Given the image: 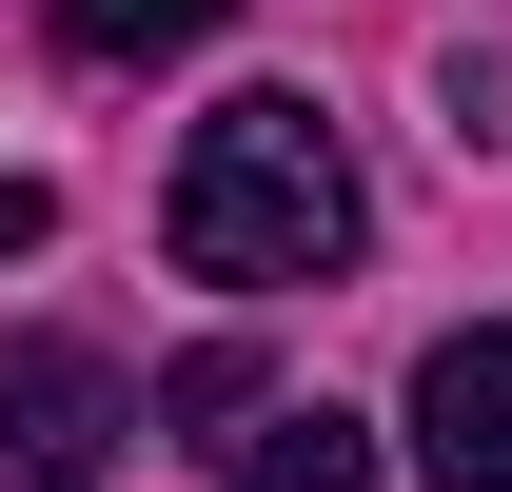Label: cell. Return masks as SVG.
Segmentation results:
<instances>
[{
  "mask_svg": "<svg viewBox=\"0 0 512 492\" xmlns=\"http://www.w3.org/2000/svg\"><path fill=\"white\" fill-rule=\"evenodd\" d=\"M119 433H138L119 355H79V335H0V492H99Z\"/></svg>",
  "mask_w": 512,
  "mask_h": 492,
  "instance_id": "7a4b0ae2",
  "label": "cell"
},
{
  "mask_svg": "<svg viewBox=\"0 0 512 492\" xmlns=\"http://www.w3.org/2000/svg\"><path fill=\"white\" fill-rule=\"evenodd\" d=\"M217 20H237V0H60V40H79V60H197V40H217Z\"/></svg>",
  "mask_w": 512,
  "mask_h": 492,
  "instance_id": "5b68a950",
  "label": "cell"
},
{
  "mask_svg": "<svg viewBox=\"0 0 512 492\" xmlns=\"http://www.w3.org/2000/svg\"><path fill=\"white\" fill-rule=\"evenodd\" d=\"M217 473H237V492H375V433L335 414V394H237Z\"/></svg>",
  "mask_w": 512,
  "mask_h": 492,
  "instance_id": "277c9868",
  "label": "cell"
},
{
  "mask_svg": "<svg viewBox=\"0 0 512 492\" xmlns=\"http://www.w3.org/2000/svg\"><path fill=\"white\" fill-rule=\"evenodd\" d=\"M158 237H178V276H217V296H296V276H335V256L375 237V197H355V158H335L316 99H217V119L178 138V197H158Z\"/></svg>",
  "mask_w": 512,
  "mask_h": 492,
  "instance_id": "6da1fadb",
  "label": "cell"
},
{
  "mask_svg": "<svg viewBox=\"0 0 512 492\" xmlns=\"http://www.w3.org/2000/svg\"><path fill=\"white\" fill-rule=\"evenodd\" d=\"M414 473L434 492H512V315L414 355Z\"/></svg>",
  "mask_w": 512,
  "mask_h": 492,
  "instance_id": "3957f363",
  "label": "cell"
},
{
  "mask_svg": "<svg viewBox=\"0 0 512 492\" xmlns=\"http://www.w3.org/2000/svg\"><path fill=\"white\" fill-rule=\"evenodd\" d=\"M40 237H60V197H40V178H0V256H40Z\"/></svg>",
  "mask_w": 512,
  "mask_h": 492,
  "instance_id": "8992f818",
  "label": "cell"
}]
</instances>
